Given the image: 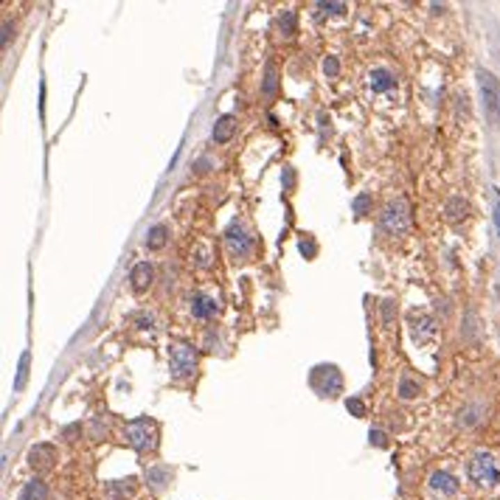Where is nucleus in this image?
Instances as JSON below:
<instances>
[{
	"instance_id": "obj_1",
	"label": "nucleus",
	"mask_w": 500,
	"mask_h": 500,
	"mask_svg": "<svg viewBox=\"0 0 500 500\" xmlns=\"http://www.w3.org/2000/svg\"><path fill=\"white\" fill-rule=\"evenodd\" d=\"M467 475L475 486L481 489H497L500 486V464L492 453L486 450H478L472 453V458L467 461Z\"/></svg>"
},
{
	"instance_id": "obj_2",
	"label": "nucleus",
	"mask_w": 500,
	"mask_h": 500,
	"mask_svg": "<svg viewBox=\"0 0 500 500\" xmlns=\"http://www.w3.org/2000/svg\"><path fill=\"white\" fill-rule=\"evenodd\" d=\"M124 436L129 442V447L140 455H147V453H155L158 450V424L147 416H138L132 421H127L124 427Z\"/></svg>"
},
{
	"instance_id": "obj_3",
	"label": "nucleus",
	"mask_w": 500,
	"mask_h": 500,
	"mask_svg": "<svg viewBox=\"0 0 500 500\" xmlns=\"http://www.w3.org/2000/svg\"><path fill=\"white\" fill-rule=\"evenodd\" d=\"M380 225H382V231L391 234V236L408 234V228H410V208H408V202H405L402 197H396V200H391V202L385 205Z\"/></svg>"
},
{
	"instance_id": "obj_4",
	"label": "nucleus",
	"mask_w": 500,
	"mask_h": 500,
	"mask_svg": "<svg viewBox=\"0 0 500 500\" xmlns=\"http://www.w3.org/2000/svg\"><path fill=\"white\" fill-rule=\"evenodd\" d=\"M169 371L175 380H186L197 371V351L188 343H172L169 346Z\"/></svg>"
},
{
	"instance_id": "obj_5",
	"label": "nucleus",
	"mask_w": 500,
	"mask_h": 500,
	"mask_svg": "<svg viewBox=\"0 0 500 500\" xmlns=\"http://www.w3.org/2000/svg\"><path fill=\"white\" fill-rule=\"evenodd\" d=\"M478 85H481V96H483V107L486 115L500 124V82L492 70H478Z\"/></svg>"
},
{
	"instance_id": "obj_6",
	"label": "nucleus",
	"mask_w": 500,
	"mask_h": 500,
	"mask_svg": "<svg viewBox=\"0 0 500 500\" xmlns=\"http://www.w3.org/2000/svg\"><path fill=\"white\" fill-rule=\"evenodd\" d=\"M225 245H228L231 256H236V259H245V256H250V253H253V236L245 231V225H242V223H234V225L228 228V234H225Z\"/></svg>"
},
{
	"instance_id": "obj_7",
	"label": "nucleus",
	"mask_w": 500,
	"mask_h": 500,
	"mask_svg": "<svg viewBox=\"0 0 500 500\" xmlns=\"http://www.w3.org/2000/svg\"><path fill=\"white\" fill-rule=\"evenodd\" d=\"M312 385L321 391V396H334L343 388V377L334 366H318L312 374Z\"/></svg>"
},
{
	"instance_id": "obj_8",
	"label": "nucleus",
	"mask_w": 500,
	"mask_h": 500,
	"mask_svg": "<svg viewBox=\"0 0 500 500\" xmlns=\"http://www.w3.org/2000/svg\"><path fill=\"white\" fill-rule=\"evenodd\" d=\"M427 486H430V492L439 497H453L458 492V478L447 469H436L430 478H427Z\"/></svg>"
},
{
	"instance_id": "obj_9",
	"label": "nucleus",
	"mask_w": 500,
	"mask_h": 500,
	"mask_svg": "<svg viewBox=\"0 0 500 500\" xmlns=\"http://www.w3.org/2000/svg\"><path fill=\"white\" fill-rule=\"evenodd\" d=\"M188 304H191V315H194L197 321H211L213 315L220 312V304H217V298H213V296H208V293H191Z\"/></svg>"
},
{
	"instance_id": "obj_10",
	"label": "nucleus",
	"mask_w": 500,
	"mask_h": 500,
	"mask_svg": "<svg viewBox=\"0 0 500 500\" xmlns=\"http://www.w3.org/2000/svg\"><path fill=\"white\" fill-rule=\"evenodd\" d=\"M129 281H132V290H135V293H147V290L152 287V281H155V267H152L150 261L135 264L132 273H129Z\"/></svg>"
},
{
	"instance_id": "obj_11",
	"label": "nucleus",
	"mask_w": 500,
	"mask_h": 500,
	"mask_svg": "<svg viewBox=\"0 0 500 500\" xmlns=\"http://www.w3.org/2000/svg\"><path fill=\"white\" fill-rule=\"evenodd\" d=\"M410 334H413L419 343L430 340V337L436 334V321H433L430 315H424V312H416V315H410Z\"/></svg>"
},
{
	"instance_id": "obj_12",
	"label": "nucleus",
	"mask_w": 500,
	"mask_h": 500,
	"mask_svg": "<svg viewBox=\"0 0 500 500\" xmlns=\"http://www.w3.org/2000/svg\"><path fill=\"white\" fill-rule=\"evenodd\" d=\"M54 461H56V447L54 444H34L31 453H29V464L34 469H48V467H54Z\"/></svg>"
},
{
	"instance_id": "obj_13",
	"label": "nucleus",
	"mask_w": 500,
	"mask_h": 500,
	"mask_svg": "<svg viewBox=\"0 0 500 500\" xmlns=\"http://www.w3.org/2000/svg\"><path fill=\"white\" fill-rule=\"evenodd\" d=\"M369 88L374 93H388V90L396 88V76L391 74L388 67H374L371 74H369Z\"/></svg>"
},
{
	"instance_id": "obj_14",
	"label": "nucleus",
	"mask_w": 500,
	"mask_h": 500,
	"mask_svg": "<svg viewBox=\"0 0 500 500\" xmlns=\"http://www.w3.org/2000/svg\"><path fill=\"white\" fill-rule=\"evenodd\" d=\"M17 500H48V483L40 481V478L26 481L23 489H20V494H17Z\"/></svg>"
},
{
	"instance_id": "obj_15",
	"label": "nucleus",
	"mask_w": 500,
	"mask_h": 500,
	"mask_svg": "<svg viewBox=\"0 0 500 500\" xmlns=\"http://www.w3.org/2000/svg\"><path fill=\"white\" fill-rule=\"evenodd\" d=\"M234 129H236V118L234 115H220V121L213 124V132H211L213 144H225V140H231Z\"/></svg>"
},
{
	"instance_id": "obj_16",
	"label": "nucleus",
	"mask_w": 500,
	"mask_h": 500,
	"mask_svg": "<svg viewBox=\"0 0 500 500\" xmlns=\"http://www.w3.org/2000/svg\"><path fill=\"white\" fill-rule=\"evenodd\" d=\"M169 481H172V469H169V467H152V469H147V483H150L155 492H163V489L169 486Z\"/></svg>"
},
{
	"instance_id": "obj_17",
	"label": "nucleus",
	"mask_w": 500,
	"mask_h": 500,
	"mask_svg": "<svg viewBox=\"0 0 500 500\" xmlns=\"http://www.w3.org/2000/svg\"><path fill=\"white\" fill-rule=\"evenodd\" d=\"M467 211H469V205H467V200H461V197H450L447 205H444V213H447L450 223H461V220L467 217Z\"/></svg>"
},
{
	"instance_id": "obj_18",
	"label": "nucleus",
	"mask_w": 500,
	"mask_h": 500,
	"mask_svg": "<svg viewBox=\"0 0 500 500\" xmlns=\"http://www.w3.org/2000/svg\"><path fill=\"white\" fill-rule=\"evenodd\" d=\"M135 492V478H127V481H110L107 483V494L113 500H121V497H129Z\"/></svg>"
},
{
	"instance_id": "obj_19",
	"label": "nucleus",
	"mask_w": 500,
	"mask_h": 500,
	"mask_svg": "<svg viewBox=\"0 0 500 500\" xmlns=\"http://www.w3.org/2000/svg\"><path fill=\"white\" fill-rule=\"evenodd\" d=\"M166 242H169V228L166 225H152L150 234H147V248L150 250H161Z\"/></svg>"
},
{
	"instance_id": "obj_20",
	"label": "nucleus",
	"mask_w": 500,
	"mask_h": 500,
	"mask_svg": "<svg viewBox=\"0 0 500 500\" xmlns=\"http://www.w3.org/2000/svg\"><path fill=\"white\" fill-rule=\"evenodd\" d=\"M396 394H399V399H416L419 394H421V385L413 380V377H402L399 380V388H396Z\"/></svg>"
},
{
	"instance_id": "obj_21",
	"label": "nucleus",
	"mask_w": 500,
	"mask_h": 500,
	"mask_svg": "<svg viewBox=\"0 0 500 500\" xmlns=\"http://www.w3.org/2000/svg\"><path fill=\"white\" fill-rule=\"evenodd\" d=\"M278 31H281L284 37H293V34H296V12H290V9L281 12V17H278Z\"/></svg>"
},
{
	"instance_id": "obj_22",
	"label": "nucleus",
	"mask_w": 500,
	"mask_h": 500,
	"mask_svg": "<svg viewBox=\"0 0 500 500\" xmlns=\"http://www.w3.org/2000/svg\"><path fill=\"white\" fill-rule=\"evenodd\" d=\"M29 363H31V357H29V351L20 357V369H17V380H15V391H23V385H26V380H29Z\"/></svg>"
},
{
	"instance_id": "obj_23",
	"label": "nucleus",
	"mask_w": 500,
	"mask_h": 500,
	"mask_svg": "<svg viewBox=\"0 0 500 500\" xmlns=\"http://www.w3.org/2000/svg\"><path fill=\"white\" fill-rule=\"evenodd\" d=\"M351 208H354L357 217H366V213L371 211V194H369V191H363L360 197H354V205H351Z\"/></svg>"
},
{
	"instance_id": "obj_24",
	"label": "nucleus",
	"mask_w": 500,
	"mask_h": 500,
	"mask_svg": "<svg viewBox=\"0 0 500 500\" xmlns=\"http://www.w3.org/2000/svg\"><path fill=\"white\" fill-rule=\"evenodd\" d=\"M264 93L267 96L275 93V67L273 65H267V74H264Z\"/></svg>"
},
{
	"instance_id": "obj_25",
	"label": "nucleus",
	"mask_w": 500,
	"mask_h": 500,
	"mask_svg": "<svg viewBox=\"0 0 500 500\" xmlns=\"http://www.w3.org/2000/svg\"><path fill=\"white\" fill-rule=\"evenodd\" d=\"M394 315H396V304H394L391 298H388V301H382V323H385V326H391Z\"/></svg>"
},
{
	"instance_id": "obj_26",
	"label": "nucleus",
	"mask_w": 500,
	"mask_h": 500,
	"mask_svg": "<svg viewBox=\"0 0 500 500\" xmlns=\"http://www.w3.org/2000/svg\"><path fill=\"white\" fill-rule=\"evenodd\" d=\"M323 74H326V76H337V74H340V62H337L334 56H326V59H323Z\"/></svg>"
},
{
	"instance_id": "obj_27",
	"label": "nucleus",
	"mask_w": 500,
	"mask_h": 500,
	"mask_svg": "<svg viewBox=\"0 0 500 500\" xmlns=\"http://www.w3.org/2000/svg\"><path fill=\"white\" fill-rule=\"evenodd\" d=\"M346 408H348L354 416H366V405H363L360 399H354V396H351V399H346Z\"/></svg>"
},
{
	"instance_id": "obj_28",
	"label": "nucleus",
	"mask_w": 500,
	"mask_h": 500,
	"mask_svg": "<svg viewBox=\"0 0 500 500\" xmlns=\"http://www.w3.org/2000/svg\"><path fill=\"white\" fill-rule=\"evenodd\" d=\"M318 9L326 12V15H343V12H346V3H318Z\"/></svg>"
},
{
	"instance_id": "obj_29",
	"label": "nucleus",
	"mask_w": 500,
	"mask_h": 500,
	"mask_svg": "<svg viewBox=\"0 0 500 500\" xmlns=\"http://www.w3.org/2000/svg\"><path fill=\"white\" fill-rule=\"evenodd\" d=\"M298 248H301V253H304L307 259H312V256L318 253V248H315V242H312V239H301V245H298Z\"/></svg>"
},
{
	"instance_id": "obj_30",
	"label": "nucleus",
	"mask_w": 500,
	"mask_h": 500,
	"mask_svg": "<svg viewBox=\"0 0 500 500\" xmlns=\"http://www.w3.org/2000/svg\"><path fill=\"white\" fill-rule=\"evenodd\" d=\"M494 225H497V236H500V188H494Z\"/></svg>"
},
{
	"instance_id": "obj_31",
	"label": "nucleus",
	"mask_w": 500,
	"mask_h": 500,
	"mask_svg": "<svg viewBox=\"0 0 500 500\" xmlns=\"http://www.w3.org/2000/svg\"><path fill=\"white\" fill-rule=\"evenodd\" d=\"M369 439H371L377 447H385V433H382V430H371V436H369Z\"/></svg>"
},
{
	"instance_id": "obj_32",
	"label": "nucleus",
	"mask_w": 500,
	"mask_h": 500,
	"mask_svg": "<svg viewBox=\"0 0 500 500\" xmlns=\"http://www.w3.org/2000/svg\"><path fill=\"white\" fill-rule=\"evenodd\" d=\"M152 321H155L152 315H138V326H140V329H150V326H152Z\"/></svg>"
},
{
	"instance_id": "obj_33",
	"label": "nucleus",
	"mask_w": 500,
	"mask_h": 500,
	"mask_svg": "<svg viewBox=\"0 0 500 500\" xmlns=\"http://www.w3.org/2000/svg\"><path fill=\"white\" fill-rule=\"evenodd\" d=\"M12 31H15V29H12V23L6 20V23H3V48L9 45V40H12Z\"/></svg>"
}]
</instances>
